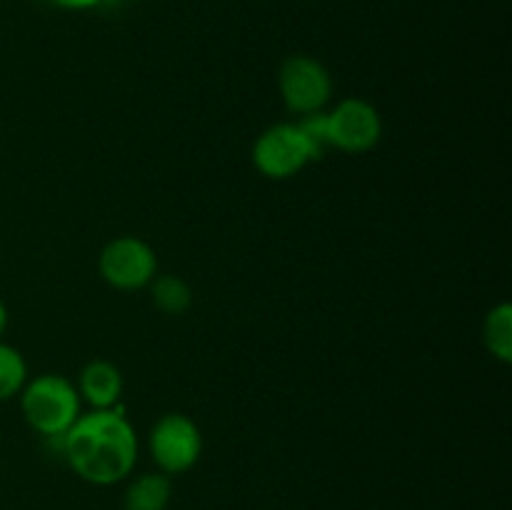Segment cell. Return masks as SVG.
<instances>
[{
  "instance_id": "1",
  "label": "cell",
  "mask_w": 512,
  "mask_h": 510,
  "mask_svg": "<svg viewBox=\"0 0 512 510\" xmlns=\"http://www.w3.org/2000/svg\"><path fill=\"white\" fill-rule=\"evenodd\" d=\"M50 440H58L65 463L80 480L100 488L125 480L138 463V433L120 405L80 413L60 438Z\"/></svg>"
},
{
  "instance_id": "2",
  "label": "cell",
  "mask_w": 512,
  "mask_h": 510,
  "mask_svg": "<svg viewBox=\"0 0 512 510\" xmlns=\"http://www.w3.org/2000/svg\"><path fill=\"white\" fill-rule=\"evenodd\" d=\"M78 388L60 373L35 375L20 390V413L43 438H60L80 418Z\"/></svg>"
},
{
  "instance_id": "3",
  "label": "cell",
  "mask_w": 512,
  "mask_h": 510,
  "mask_svg": "<svg viewBox=\"0 0 512 510\" xmlns=\"http://www.w3.org/2000/svg\"><path fill=\"white\" fill-rule=\"evenodd\" d=\"M278 88L285 108L293 115L325 110L333 98V78L318 58L305 53L288 55L278 68Z\"/></svg>"
},
{
  "instance_id": "4",
  "label": "cell",
  "mask_w": 512,
  "mask_h": 510,
  "mask_svg": "<svg viewBox=\"0 0 512 510\" xmlns=\"http://www.w3.org/2000/svg\"><path fill=\"white\" fill-rule=\"evenodd\" d=\"M148 448L160 473H188L203 455V433L188 415L165 413L150 428Z\"/></svg>"
},
{
  "instance_id": "5",
  "label": "cell",
  "mask_w": 512,
  "mask_h": 510,
  "mask_svg": "<svg viewBox=\"0 0 512 510\" xmlns=\"http://www.w3.org/2000/svg\"><path fill=\"white\" fill-rule=\"evenodd\" d=\"M98 270L110 288L133 293L148 288L158 275V255L138 235H120L100 250Z\"/></svg>"
},
{
  "instance_id": "6",
  "label": "cell",
  "mask_w": 512,
  "mask_h": 510,
  "mask_svg": "<svg viewBox=\"0 0 512 510\" xmlns=\"http://www.w3.org/2000/svg\"><path fill=\"white\" fill-rule=\"evenodd\" d=\"M310 158L308 143L295 123H275L258 135L253 145V165L263 178L288 180L298 175Z\"/></svg>"
},
{
  "instance_id": "7",
  "label": "cell",
  "mask_w": 512,
  "mask_h": 510,
  "mask_svg": "<svg viewBox=\"0 0 512 510\" xmlns=\"http://www.w3.org/2000/svg\"><path fill=\"white\" fill-rule=\"evenodd\" d=\"M330 145L348 155H363L383 138L378 108L363 98H345L328 113Z\"/></svg>"
},
{
  "instance_id": "8",
  "label": "cell",
  "mask_w": 512,
  "mask_h": 510,
  "mask_svg": "<svg viewBox=\"0 0 512 510\" xmlns=\"http://www.w3.org/2000/svg\"><path fill=\"white\" fill-rule=\"evenodd\" d=\"M75 388H78L80 400L93 410H110L120 403V395H123V375L118 365L110 360H90L80 370Z\"/></svg>"
},
{
  "instance_id": "9",
  "label": "cell",
  "mask_w": 512,
  "mask_h": 510,
  "mask_svg": "<svg viewBox=\"0 0 512 510\" xmlns=\"http://www.w3.org/2000/svg\"><path fill=\"white\" fill-rule=\"evenodd\" d=\"M173 498L170 475L165 473H143L130 480L123 495L125 510H165Z\"/></svg>"
},
{
  "instance_id": "10",
  "label": "cell",
  "mask_w": 512,
  "mask_h": 510,
  "mask_svg": "<svg viewBox=\"0 0 512 510\" xmlns=\"http://www.w3.org/2000/svg\"><path fill=\"white\" fill-rule=\"evenodd\" d=\"M483 343L500 363H512V305L500 303L483 320Z\"/></svg>"
},
{
  "instance_id": "11",
  "label": "cell",
  "mask_w": 512,
  "mask_h": 510,
  "mask_svg": "<svg viewBox=\"0 0 512 510\" xmlns=\"http://www.w3.org/2000/svg\"><path fill=\"white\" fill-rule=\"evenodd\" d=\"M148 288L153 305L165 315H183L193 305V290L180 275H155Z\"/></svg>"
},
{
  "instance_id": "12",
  "label": "cell",
  "mask_w": 512,
  "mask_h": 510,
  "mask_svg": "<svg viewBox=\"0 0 512 510\" xmlns=\"http://www.w3.org/2000/svg\"><path fill=\"white\" fill-rule=\"evenodd\" d=\"M28 383V365L18 348L0 340V403L15 398Z\"/></svg>"
},
{
  "instance_id": "13",
  "label": "cell",
  "mask_w": 512,
  "mask_h": 510,
  "mask_svg": "<svg viewBox=\"0 0 512 510\" xmlns=\"http://www.w3.org/2000/svg\"><path fill=\"white\" fill-rule=\"evenodd\" d=\"M298 130L303 133L305 143H308L310 158L313 160H323L325 155L333 150L330 145V130H328V110H318V113H308L300 115Z\"/></svg>"
},
{
  "instance_id": "14",
  "label": "cell",
  "mask_w": 512,
  "mask_h": 510,
  "mask_svg": "<svg viewBox=\"0 0 512 510\" xmlns=\"http://www.w3.org/2000/svg\"><path fill=\"white\" fill-rule=\"evenodd\" d=\"M50 3H55L58 8L65 10H90L95 8V5L103 3V0H50Z\"/></svg>"
},
{
  "instance_id": "15",
  "label": "cell",
  "mask_w": 512,
  "mask_h": 510,
  "mask_svg": "<svg viewBox=\"0 0 512 510\" xmlns=\"http://www.w3.org/2000/svg\"><path fill=\"white\" fill-rule=\"evenodd\" d=\"M8 320H10L8 308H5V303H3V300H0V340H3L5 330H8Z\"/></svg>"
}]
</instances>
